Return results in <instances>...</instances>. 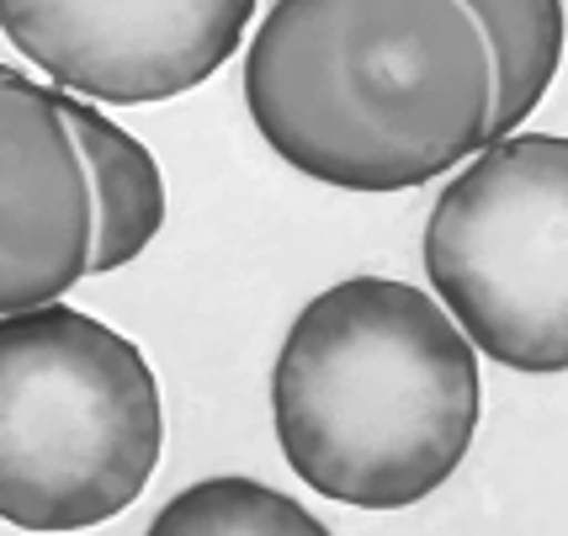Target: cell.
<instances>
[{
  "instance_id": "7",
  "label": "cell",
  "mask_w": 568,
  "mask_h": 536,
  "mask_svg": "<svg viewBox=\"0 0 568 536\" xmlns=\"http://www.w3.org/2000/svg\"><path fill=\"white\" fill-rule=\"evenodd\" d=\"M53 107L70 122L74 149L91 175V208H97L91 276H106V271L139 261L149 240L165 229V175L144 149V139H133L123 122L97 112L91 101L53 91Z\"/></svg>"
},
{
  "instance_id": "9",
  "label": "cell",
  "mask_w": 568,
  "mask_h": 536,
  "mask_svg": "<svg viewBox=\"0 0 568 536\" xmlns=\"http://www.w3.org/2000/svg\"><path fill=\"white\" fill-rule=\"evenodd\" d=\"M144 536H335L320 515H308L293 494L255 484L240 473L202 478L171 494V505L149 520Z\"/></svg>"
},
{
  "instance_id": "6",
  "label": "cell",
  "mask_w": 568,
  "mask_h": 536,
  "mask_svg": "<svg viewBox=\"0 0 568 536\" xmlns=\"http://www.w3.org/2000/svg\"><path fill=\"white\" fill-rule=\"evenodd\" d=\"M91 175L53 85L0 64V318L64 303L91 276Z\"/></svg>"
},
{
  "instance_id": "2",
  "label": "cell",
  "mask_w": 568,
  "mask_h": 536,
  "mask_svg": "<svg viewBox=\"0 0 568 536\" xmlns=\"http://www.w3.org/2000/svg\"><path fill=\"white\" fill-rule=\"evenodd\" d=\"M478 356L436 297L388 276L324 287L272 372L276 441L303 484L356 510H404L478 436Z\"/></svg>"
},
{
  "instance_id": "5",
  "label": "cell",
  "mask_w": 568,
  "mask_h": 536,
  "mask_svg": "<svg viewBox=\"0 0 568 536\" xmlns=\"http://www.w3.org/2000/svg\"><path fill=\"white\" fill-rule=\"evenodd\" d=\"M250 0H0V27L53 91L144 107L197 91L229 64Z\"/></svg>"
},
{
  "instance_id": "4",
  "label": "cell",
  "mask_w": 568,
  "mask_h": 536,
  "mask_svg": "<svg viewBox=\"0 0 568 536\" xmlns=\"http://www.w3.org/2000/svg\"><path fill=\"white\" fill-rule=\"evenodd\" d=\"M425 276L446 318L516 372H568V139L478 149L425 223Z\"/></svg>"
},
{
  "instance_id": "1",
  "label": "cell",
  "mask_w": 568,
  "mask_h": 536,
  "mask_svg": "<svg viewBox=\"0 0 568 536\" xmlns=\"http://www.w3.org/2000/svg\"><path fill=\"white\" fill-rule=\"evenodd\" d=\"M245 107L293 171L383 196L489 149L495 80L463 0H276Z\"/></svg>"
},
{
  "instance_id": "8",
  "label": "cell",
  "mask_w": 568,
  "mask_h": 536,
  "mask_svg": "<svg viewBox=\"0 0 568 536\" xmlns=\"http://www.w3.org/2000/svg\"><path fill=\"white\" fill-rule=\"evenodd\" d=\"M468 17L489 53L495 112L489 144L510 139L537 112L552 74L564 64V6L558 0H468Z\"/></svg>"
},
{
  "instance_id": "3",
  "label": "cell",
  "mask_w": 568,
  "mask_h": 536,
  "mask_svg": "<svg viewBox=\"0 0 568 536\" xmlns=\"http://www.w3.org/2000/svg\"><path fill=\"white\" fill-rule=\"evenodd\" d=\"M165 446L144 351L85 309L0 318V520L85 532L149 488Z\"/></svg>"
}]
</instances>
